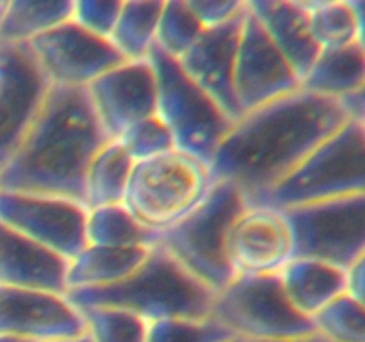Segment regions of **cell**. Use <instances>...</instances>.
<instances>
[{"mask_svg":"<svg viewBox=\"0 0 365 342\" xmlns=\"http://www.w3.org/2000/svg\"><path fill=\"white\" fill-rule=\"evenodd\" d=\"M298 89H302V78L248 7L234 71V93L241 116Z\"/></svg>","mask_w":365,"mask_h":342,"instance_id":"14","label":"cell"},{"mask_svg":"<svg viewBox=\"0 0 365 342\" xmlns=\"http://www.w3.org/2000/svg\"><path fill=\"white\" fill-rule=\"evenodd\" d=\"M365 84V53L356 43L342 48L321 50L302 89L331 100L349 98Z\"/></svg>","mask_w":365,"mask_h":342,"instance_id":"22","label":"cell"},{"mask_svg":"<svg viewBox=\"0 0 365 342\" xmlns=\"http://www.w3.org/2000/svg\"><path fill=\"white\" fill-rule=\"evenodd\" d=\"M359 192H365V127L349 120L284 180L248 203L289 210Z\"/></svg>","mask_w":365,"mask_h":342,"instance_id":"4","label":"cell"},{"mask_svg":"<svg viewBox=\"0 0 365 342\" xmlns=\"http://www.w3.org/2000/svg\"><path fill=\"white\" fill-rule=\"evenodd\" d=\"M189 4L205 27H214V25L225 24L230 18L242 13L248 2H242V0H189Z\"/></svg>","mask_w":365,"mask_h":342,"instance_id":"34","label":"cell"},{"mask_svg":"<svg viewBox=\"0 0 365 342\" xmlns=\"http://www.w3.org/2000/svg\"><path fill=\"white\" fill-rule=\"evenodd\" d=\"M159 241L160 234L143 227L123 203L89 209L88 244L153 248Z\"/></svg>","mask_w":365,"mask_h":342,"instance_id":"26","label":"cell"},{"mask_svg":"<svg viewBox=\"0 0 365 342\" xmlns=\"http://www.w3.org/2000/svg\"><path fill=\"white\" fill-rule=\"evenodd\" d=\"M235 338L212 317L205 319H160L150 323L146 342H227Z\"/></svg>","mask_w":365,"mask_h":342,"instance_id":"31","label":"cell"},{"mask_svg":"<svg viewBox=\"0 0 365 342\" xmlns=\"http://www.w3.org/2000/svg\"><path fill=\"white\" fill-rule=\"evenodd\" d=\"M356 14V45L365 53V0H351Z\"/></svg>","mask_w":365,"mask_h":342,"instance_id":"37","label":"cell"},{"mask_svg":"<svg viewBox=\"0 0 365 342\" xmlns=\"http://www.w3.org/2000/svg\"><path fill=\"white\" fill-rule=\"evenodd\" d=\"M50 86L29 43H0V170L24 141Z\"/></svg>","mask_w":365,"mask_h":342,"instance_id":"11","label":"cell"},{"mask_svg":"<svg viewBox=\"0 0 365 342\" xmlns=\"http://www.w3.org/2000/svg\"><path fill=\"white\" fill-rule=\"evenodd\" d=\"M212 185L207 164L171 150L134 164L123 205L143 227L164 234L195 212Z\"/></svg>","mask_w":365,"mask_h":342,"instance_id":"5","label":"cell"},{"mask_svg":"<svg viewBox=\"0 0 365 342\" xmlns=\"http://www.w3.org/2000/svg\"><path fill=\"white\" fill-rule=\"evenodd\" d=\"M307 11L310 32L321 50L356 43V14L351 0H310Z\"/></svg>","mask_w":365,"mask_h":342,"instance_id":"27","label":"cell"},{"mask_svg":"<svg viewBox=\"0 0 365 342\" xmlns=\"http://www.w3.org/2000/svg\"><path fill=\"white\" fill-rule=\"evenodd\" d=\"M86 89L109 139L157 114V75L150 59L123 61Z\"/></svg>","mask_w":365,"mask_h":342,"instance_id":"16","label":"cell"},{"mask_svg":"<svg viewBox=\"0 0 365 342\" xmlns=\"http://www.w3.org/2000/svg\"><path fill=\"white\" fill-rule=\"evenodd\" d=\"M317 331L334 342H365V306L341 296L314 317Z\"/></svg>","mask_w":365,"mask_h":342,"instance_id":"30","label":"cell"},{"mask_svg":"<svg viewBox=\"0 0 365 342\" xmlns=\"http://www.w3.org/2000/svg\"><path fill=\"white\" fill-rule=\"evenodd\" d=\"M71 0H11L0 18V43H29L71 20Z\"/></svg>","mask_w":365,"mask_h":342,"instance_id":"24","label":"cell"},{"mask_svg":"<svg viewBox=\"0 0 365 342\" xmlns=\"http://www.w3.org/2000/svg\"><path fill=\"white\" fill-rule=\"evenodd\" d=\"M88 212L70 198L0 191V221L68 260L88 246Z\"/></svg>","mask_w":365,"mask_h":342,"instance_id":"10","label":"cell"},{"mask_svg":"<svg viewBox=\"0 0 365 342\" xmlns=\"http://www.w3.org/2000/svg\"><path fill=\"white\" fill-rule=\"evenodd\" d=\"M296 256H312L348 269L365 253V192L285 210Z\"/></svg>","mask_w":365,"mask_h":342,"instance_id":"9","label":"cell"},{"mask_svg":"<svg viewBox=\"0 0 365 342\" xmlns=\"http://www.w3.org/2000/svg\"><path fill=\"white\" fill-rule=\"evenodd\" d=\"M227 342H246V341H242V338L235 337V338H232V341H227Z\"/></svg>","mask_w":365,"mask_h":342,"instance_id":"41","label":"cell"},{"mask_svg":"<svg viewBox=\"0 0 365 342\" xmlns=\"http://www.w3.org/2000/svg\"><path fill=\"white\" fill-rule=\"evenodd\" d=\"M0 342H36V341H31V338L13 337V335H0Z\"/></svg>","mask_w":365,"mask_h":342,"instance_id":"39","label":"cell"},{"mask_svg":"<svg viewBox=\"0 0 365 342\" xmlns=\"http://www.w3.org/2000/svg\"><path fill=\"white\" fill-rule=\"evenodd\" d=\"M349 120L339 100L298 89L242 114L217 148L210 173L252 200L284 180Z\"/></svg>","mask_w":365,"mask_h":342,"instance_id":"1","label":"cell"},{"mask_svg":"<svg viewBox=\"0 0 365 342\" xmlns=\"http://www.w3.org/2000/svg\"><path fill=\"white\" fill-rule=\"evenodd\" d=\"M121 6L123 2L120 0H81V2H73L71 20L77 21L93 34L110 39Z\"/></svg>","mask_w":365,"mask_h":342,"instance_id":"33","label":"cell"},{"mask_svg":"<svg viewBox=\"0 0 365 342\" xmlns=\"http://www.w3.org/2000/svg\"><path fill=\"white\" fill-rule=\"evenodd\" d=\"M152 249L146 246L88 244L70 259L66 276L68 291L120 284L145 264Z\"/></svg>","mask_w":365,"mask_h":342,"instance_id":"21","label":"cell"},{"mask_svg":"<svg viewBox=\"0 0 365 342\" xmlns=\"http://www.w3.org/2000/svg\"><path fill=\"white\" fill-rule=\"evenodd\" d=\"M278 342H334V341H330V338H328V337L321 335L319 331H316V333L305 335V337L291 338V341H278Z\"/></svg>","mask_w":365,"mask_h":342,"instance_id":"38","label":"cell"},{"mask_svg":"<svg viewBox=\"0 0 365 342\" xmlns=\"http://www.w3.org/2000/svg\"><path fill=\"white\" fill-rule=\"evenodd\" d=\"M118 141L123 145L135 162L175 150L173 135L159 114H153L135 123L134 127L125 130Z\"/></svg>","mask_w":365,"mask_h":342,"instance_id":"32","label":"cell"},{"mask_svg":"<svg viewBox=\"0 0 365 342\" xmlns=\"http://www.w3.org/2000/svg\"><path fill=\"white\" fill-rule=\"evenodd\" d=\"M362 123H364V127H365V118H364V120H362Z\"/></svg>","mask_w":365,"mask_h":342,"instance_id":"42","label":"cell"},{"mask_svg":"<svg viewBox=\"0 0 365 342\" xmlns=\"http://www.w3.org/2000/svg\"><path fill=\"white\" fill-rule=\"evenodd\" d=\"M248 207L232 182L214 180L207 198L184 221L160 234L159 244L200 281L220 292L235 278L227 256V239L235 217Z\"/></svg>","mask_w":365,"mask_h":342,"instance_id":"6","label":"cell"},{"mask_svg":"<svg viewBox=\"0 0 365 342\" xmlns=\"http://www.w3.org/2000/svg\"><path fill=\"white\" fill-rule=\"evenodd\" d=\"M248 4L242 13L214 27H207L198 41L177 59L185 73L214 98L232 121L241 118L234 93V71Z\"/></svg>","mask_w":365,"mask_h":342,"instance_id":"17","label":"cell"},{"mask_svg":"<svg viewBox=\"0 0 365 342\" xmlns=\"http://www.w3.org/2000/svg\"><path fill=\"white\" fill-rule=\"evenodd\" d=\"M235 276L277 274L296 256V239L285 210L250 205L235 217L227 239Z\"/></svg>","mask_w":365,"mask_h":342,"instance_id":"13","label":"cell"},{"mask_svg":"<svg viewBox=\"0 0 365 342\" xmlns=\"http://www.w3.org/2000/svg\"><path fill=\"white\" fill-rule=\"evenodd\" d=\"M205 28L187 0L164 2L155 45L168 56L180 59L198 41Z\"/></svg>","mask_w":365,"mask_h":342,"instance_id":"28","label":"cell"},{"mask_svg":"<svg viewBox=\"0 0 365 342\" xmlns=\"http://www.w3.org/2000/svg\"><path fill=\"white\" fill-rule=\"evenodd\" d=\"M66 298L78 310L116 306L153 323L160 319L210 317L216 292L189 273L168 249L157 244L145 264L120 284L68 291Z\"/></svg>","mask_w":365,"mask_h":342,"instance_id":"3","label":"cell"},{"mask_svg":"<svg viewBox=\"0 0 365 342\" xmlns=\"http://www.w3.org/2000/svg\"><path fill=\"white\" fill-rule=\"evenodd\" d=\"M346 294L365 306V253L348 267V292Z\"/></svg>","mask_w":365,"mask_h":342,"instance_id":"35","label":"cell"},{"mask_svg":"<svg viewBox=\"0 0 365 342\" xmlns=\"http://www.w3.org/2000/svg\"><path fill=\"white\" fill-rule=\"evenodd\" d=\"M164 2L160 0H138L123 2L110 41L125 61L148 59L157 43V27Z\"/></svg>","mask_w":365,"mask_h":342,"instance_id":"25","label":"cell"},{"mask_svg":"<svg viewBox=\"0 0 365 342\" xmlns=\"http://www.w3.org/2000/svg\"><path fill=\"white\" fill-rule=\"evenodd\" d=\"M86 331L84 316L66 294L0 285V335L64 342Z\"/></svg>","mask_w":365,"mask_h":342,"instance_id":"15","label":"cell"},{"mask_svg":"<svg viewBox=\"0 0 365 342\" xmlns=\"http://www.w3.org/2000/svg\"><path fill=\"white\" fill-rule=\"evenodd\" d=\"M148 59L157 75V114L170 128L175 150L210 167L235 121L185 73L175 57L155 45Z\"/></svg>","mask_w":365,"mask_h":342,"instance_id":"7","label":"cell"},{"mask_svg":"<svg viewBox=\"0 0 365 342\" xmlns=\"http://www.w3.org/2000/svg\"><path fill=\"white\" fill-rule=\"evenodd\" d=\"M280 278L292 305L312 319L348 292V269L312 256H294Z\"/></svg>","mask_w":365,"mask_h":342,"instance_id":"20","label":"cell"},{"mask_svg":"<svg viewBox=\"0 0 365 342\" xmlns=\"http://www.w3.org/2000/svg\"><path fill=\"white\" fill-rule=\"evenodd\" d=\"M95 342H146L150 323L139 314L116 306H89L81 310Z\"/></svg>","mask_w":365,"mask_h":342,"instance_id":"29","label":"cell"},{"mask_svg":"<svg viewBox=\"0 0 365 342\" xmlns=\"http://www.w3.org/2000/svg\"><path fill=\"white\" fill-rule=\"evenodd\" d=\"M210 317L246 342H278L316 333L312 317L285 294L280 273L235 276L212 303Z\"/></svg>","mask_w":365,"mask_h":342,"instance_id":"8","label":"cell"},{"mask_svg":"<svg viewBox=\"0 0 365 342\" xmlns=\"http://www.w3.org/2000/svg\"><path fill=\"white\" fill-rule=\"evenodd\" d=\"M135 160L118 139H109L93 157L84 180V205L89 209L123 203Z\"/></svg>","mask_w":365,"mask_h":342,"instance_id":"23","label":"cell"},{"mask_svg":"<svg viewBox=\"0 0 365 342\" xmlns=\"http://www.w3.org/2000/svg\"><path fill=\"white\" fill-rule=\"evenodd\" d=\"M341 103L344 105L346 113L349 114V118H351V120L362 121L365 118V84L355 93V95L349 96V98H346V100H342Z\"/></svg>","mask_w":365,"mask_h":342,"instance_id":"36","label":"cell"},{"mask_svg":"<svg viewBox=\"0 0 365 342\" xmlns=\"http://www.w3.org/2000/svg\"><path fill=\"white\" fill-rule=\"evenodd\" d=\"M70 260L0 221V285L66 294Z\"/></svg>","mask_w":365,"mask_h":342,"instance_id":"18","label":"cell"},{"mask_svg":"<svg viewBox=\"0 0 365 342\" xmlns=\"http://www.w3.org/2000/svg\"><path fill=\"white\" fill-rule=\"evenodd\" d=\"M64 342H95V341H93L91 335H89L88 331H86V333H82V335H78V337L70 338V341H64Z\"/></svg>","mask_w":365,"mask_h":342,"instance_id":"40","label":"cell"},{"mask_svg":"<svg viewBox=\"0 0 365 342\" xmlns=\"http://www.w3.org/2000/svg\"><path fill=\"white\" fill-rule=\"evenodd\" d=\"M107 141L88 89L52 84L24 141L0 170V191L84 203L86 173Z\"/></svg>","mask_w":365,"mask_h":342,"instance_id":"2","label":"cell"},{"mask_svg":"<svg viewBox=\"0 0 365 342\" xmlns=\"http://www.w3.org/2000/svg\"><path fill=\"white\" fill-rule=\"evenodd\" d=\"M248 7L303 81L321 52L310 32L307 2L253 0Z\"/></svg>","mask_w":365,"mask_h":342,"instance_id":"19","label":"cell"},{"mask_svg":"<svg viewBox=\"0 0 365 342\" xmlns=\"http://www.w3.org/2000/svg\"><path fill=\"white\" fill-rule=\"evenodd\" d=\"M29 46L50 84L71 88H88L125 61L109 38L93 34L73 20L36 36Z\"/></svg>","mask_w":365,"mask_h":342,"instance_id":"12","label":"cell"}]
</instances>
